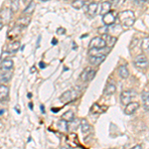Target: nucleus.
I'll list each match as a JSON object with an SVG mask.
<instances>
[{
  "label": "nucleus",
  "mask_w": 149,
  "mask_h": 149,
  "mask_svg": "<svg viewBox=\"0 0 149 149\" xmlns=\"http://www.w3.org/2000/svg\"><path fill=\"white\" fill-rule=\"evenodd\" d=\"M39 66H40L41 69H45V68H46V64H45L44 62H40Z\"/></svg>",
  "instance_id": "nucleus-36"
},
{
  "label": "nucleus",
  "mask_w": 149,
  "mask_h": 149,
  "mask_svg": "<svg viewBox=\"0 0 149 149\" xmlns=\"http://www.w3.org/2000/svg\"><path fill=\"white\" fill-rule=\"evenodd\" d=\"M66 32V29H64V28H59L57 30V34H64V33Z\"/></svg>",
  "instance_id": "nucleus-34"
},
{
  "label": "nucleus",
  "mask_w": 149,
  "mask_h": 149,
  "mask_svg": "<svg viewBox=\"0 0 149 149\" xmlns=\"http://www.w3.org/2000/svg\"><path fill=\"white\" fill-rule=\"evenodd\" d=\"M29 107H30V109H32L33 105H32V103H31V102H30V103H29Z\"/></svg>",
  "instance_id": "nucleus-44"
},
{
  "label": "nucleus",
  "mask_w": 149,
  "mask_h": 149,
  "mask_svg": "<svg viewBox=\"0 0 149 149\" xmlns=\"http://www.w3.org/2000/svg\"><path fill=\"white\" fill-rule=\"evenodd\" d=\"M32 1H33V0H23L24 4H25L26 6H27L28 4H30V3H31V2H32Z\"/></svg>",
  "instance_id": "nucleus-37"
},
{
  "label": "nucleus",
  "mask_w": 149,
  "mask_h": 149,
  "mask_svg": "<svg viewBox=\"0 0 149 149\" xmlns=\"http://www.w3.org/2000/svg\"><path fill=\"white\" fill-rule=\"evenodd\" d=\"M115 19H116V13L114 11H109L104 15H102V22L107 26L114 24Z\"/></svg>",
  "instance_id": "nucleus-3"
},
{
  "label": "nucleus",
  "mask_w": 149,
  "mask_h": 149,
  "mask_svg": "<svg viewBox=\"0 0 149 149\" xmlns=\"http://www.w3.org/2000/svg\"><path fill=\"white\" fill-rule=\"evenodd\" d=\"M19 47H20V42L19 41H13L10 44L8 45L7 49H8V52L11 53V54H14L19 50Z\"/></svg>",
  "instance_id": "nucleus-16"
},
{
  "label": "nucleus",
  "mask_w": 149,
  "mask_h": 149,
  "mask_svg": "<svg viewBox=\"0 0 149 149\" xmlns=\"http://www.w3.org/2000/svg\"><path fill=\"white\" fill-rule=\"evenodd\" d=\"M21 28H22V27L16 25L15 27H13L12 29H10V31H9L8 34H7V36H8V39L9 40L16 39V38H17L18 36L21 34Z\"/></svg>",
  "instance_id": "nucleus-9"
},
{
  "label": "nucleus",
  "mask_w": 149,
  "mask_h": 149,
  "mask_svg": "<svg viewBox=\"0 0 149 149\" xmlns=\"http://www.w3.org/2000/svg\"><path fill=\"white\" fill-rule=\"evenodd\" d=\"M86 1H88V0H74L73 2V4H72V6H73L74 9H81V7H84Z\"/></svg>",
  "instance_id": "nucleus-29"
},
{
  "label": "nucleus",
  "mask_w": 149,
  "mask_h": 149,
  "mask_svg": "<svg viewBox=\"0 0 149 149\" xmlns=\"http://www.w3.org/2000/svg\"><path fill=\"white\" fill-rule=\"evenodd\" d=\"M141 49L144 53H148L149 52V38L146 37L144 38L142 41V44H141Z\"/></svg>",
  "instance_id": "nucleus-30"
},
{
  "label": "nucleus",
  "mask_w": 149,
  "mask_h": 149,
  "mask_svg": "<svg viewBox=\"0 0 149 149\" xmlns=\"http://www.w3.org/2000/svg\"><path fill=\"white\" fill-rule=\"evenodd\" d=\"M136 43H138V38H134L133 40H132V42H131V46H130V48L132 49L133 47H135L136 46Z\"/></svg>",
  "instance_id": "nucleus-33"
},
{
  "label": "nucleus",
  "mask_w": 149,
  "mask_h": 149,
  "mask_svg": "<svg viewBox=\"0 0 149 149\" xmlns=\"http://www.w3.org/2000/svg\"><path fill=\"white\" fill-rule=\"evenodd\" d=\"M13 66L14 64L11 59H4L2 60L1 64H0V69H1V71H10L13 68Z\"/></svg>",
  "instance_id": "nucleus-10"
},
{
  "label": "nucleus",
  "mask_w": 149,
  "mask_h": 149,
  "mask_svg": "<svg viewBox=\"0 0 149 149\" xmlns=\"http://www.w3.org/2000/svg\"><path fill=\"white\" fill-rule=\"evenodd\" d=\"M35 7H36V4L34 2H31L30 4H28L27 6H26V9L23 11L24 15H28V16H31V14L34 13V10H35Z\"/></svg>",
  "instance_id": "nucleus-25"
},
{
  "label": "nucleus",
  "mask_w": 149,
  "mask_h": 149,
  "mask_svg": "<svg viewBox=\"0 0 149 149\" xmlns=\"http://www.w3.org/2000/svg\"><path fill=\"white\" fill-rule=\"evenodd\" d=\"M57 128H58V130L60 132H62V133H66V132L69 131L68 122L66 120H64V119H61V120H59L57 122Z\"/></svg>",
  "instance_id": "nucleus-14"
},
{
  "label": "nucleus",
  "mask_w": 149,
  "mask_h": 149,
  "mask_svg": "<svg viewBox=\"0 0 149 149\" xmlns=\"http://www.w3.org/2000/svg\"><path fill=\"white\" fill-rule=\"evenodd\" d=\"M141 100H142V102H143V105H144V109L146 111H148V109H149V93L148 92H143L142 95H141Z\"/></svg>",
  "instance_id": "nucleus-21"
},
{
  "label": "nucleus",
  "mask_w": 149,
  "mask_h": 149,
  "mask_svg": "<svg viewBox=\"0 0 149 149\" xmlns=\"http://www.w3.org/2000/svg\"><path fill=\"white\" fill-rule=\"evenodd\" d=\"M139 107V103L138 102H129L128 104L125 105V109H124V113L127 115H131L133 114Z\"/></svg>",
  "instance_id": "nucleus-8"
},
{
  "label": "nucleus",
  "mask_w": 149,
  "mask_h": 149,
  "mask_svg": "<svg viewBox=\"0 0 149 149\" xmlns=\"http://www.w3.org/2000/svg\"><path fill=\"white\" fill-rule=\"evenodd\" d=\"M107 47V46H105ZM100 48V49H95V48H93V49H90V55L91 56H107V54L110 51V48Z\"/></svg>",
  "instance_id": "nucleus-7"
},
{
  "label": "nucleus",
  "mask_w": 149,
  "mask_h": 149,
  "mask_svg": "<svg viewBox=\"0 0 149 149\" xmlns=\"http://www.w3.org/2000/svg\"><path fill=\"white\" fill-rule=\"evenodd\" d=\"M135 1L137 4H144V3H146L148 0H135Z\"/></svg>",
  "instance_id": "nucleus-35"
},
{
  "label": "nucleus",
  "mask_w": 149,
  "mask_h": 149,
  "mask_svg": "<svg viewBox=\"0 0 149 149\" xmlns=\"http://www.w3.org/2000/svg\"><path fill=\"white\" fill-rule=\"evenodd\" d=\"M12 16V10L9 8H4L3 10L0 12V18L2 19V21L5 22H9Z\"/></svg>",
  "instance_id": "nucleus-12"
},
{
  "label": "nucleus",
  "mask_w": 149,
  "mask_h": 149,
  "mask_svg": "<svg viewBox=\"0 0 149 149\" xmlns=\"http://www.w3.org/2000/svg\"><path fill=\"white\" fill-rule=\"evenodd\" d=\"M105 56H91L90 58V63L92 65H95V66H97V65H100L104 61Z\"/></svg>",
  "instance_id": "nucleus-19"
},
{
  "label": "nucleus",
  "mask_w": 149,
  "mask_h": 149,
  "mask_svg": "<svg viewBox=\"0 0 149 149\" xmlns=\"http://www.w3.org/2000/svg\"><path fill=\"white\" fill-rule=\"evenodd\" d=\"M116 91V86H115L114 84H109L107 86V88H104V95H113Z\"/></svg>",
  "instance_id": "nucleus-26"
},
{
  "label": "nucleus",
  "mask_w": 149,
  "mask_h": 149,
  "mask_svg": "<svg viewBox=\"0 0 149 149\" xmlns=\"http://www.w3.org/2000/svg\"><path fill=\"white\" fill-rule=\"evenodd\" d=\"M19 8V0H13V2L11 3L10 9L12 10V12H16Z\"/></svg>",
  "instance_id": "nucleus-31"
},
{
  "label": "nucleus",
  "mask_w": 149,
  "mask_h": 149,
  "mask_svg": "<svg viewBox=\"0 0 149 149\" xmlns=\"http://www.w3.org/2000/svg\"><path fill=\"white\" fill-rule=\"evenodd\" d=\"M110 9H111V4H110V2H109V1L102 2V5H100V14H102V15H104L105 13H107L109 11H110Z\"/></svg>",
  "instance_id": "nucleus-23"
},
{
  "label": "nucleus",
  "mask_w": 149,
  "mask_h": 149,
  "mask_svg": "<svg viewBox=\"0 0 149 149\" xmlns=\"http://www.w3.org/2000/svg\"><path fill=\"white\" fill-rule=\"evenodd\" d=\"M141 148H142V146L141 145H135L133 147V149H141Z\"/></svg>",
  "instance_id": "nucleus-39"
},
{
  "label": "nucleus",
  "mask_w": 149,
  "mask_h": 149,
  "mask_svg": "<svg viewBox=\"0 0 149 149\" xmlns=\"http://www.w3.org/2000/svg\"><path fill=\"white\" fill-rule=\"evenodd\" d=\"M73 98V93L71 91H67L66 93H64L63 95L60 97V100H61L63 103H68L72 100Z\"/></svg>",
  "instance_id": "nucleus-18"
},
{
  "label": "nucleus",
  "mask_w": 149,
  "mask_h": 149,
  "mask_svg": "<svg viewBox=\"0 0 149 149\" xmlns=\"http://www.w3.org/2000/svg\"><path fill=\"white\" fill-rule=\"evenodd\" d=\"M4 113V109H0V115Z\"/></svg>",
  "instance_id": "nucleus-43"
},
{
  "label": "nucleus",
  "mask_w": 149,
  "mask_h": 149,
  "mask_svg": "<svg viewBox=\"0 0 149 149\" xmlns=\"http://www.w3.org/2000/svg\"><path fill=\"white\" fill-rule=\"evenodd\" d=\"M104 110H107V107H100V104L95 103V104H93L92 107V109H91V112H92V113L98 114V113H102Z\"/></svg>",
  "instance_id": "nucleus-24"
},
{
  "label": "nucleus",
  "mask_w": 149,
  "mask_h": 149,
  "mask_svg": "<svg viewBox=\"0 0 149 149\" xmlns=\"http://www.w3.org/2000/svg\"><path fill=\"white\" fill-rule=\"evenodd\" d=\"M31 72H32V73H33V72H35V67H32V70H31Z\"/></svg>",
  "instance_id": "nucleus-45"
},
{
  "label": "nucleus",
  "mask_w": 149,
  "mask_h": 149,
  "mask_svg": "<svg viewBox=\"0 0 149 149\" xmlns=\"http://www.w3.org/2000/svg\"><path fill=\"white\" fill-rule=\"evenodd\" d=\"M3 26H4V24L2 23V22H0V30H1V29L3 28Z\"/></svg>",
  "instance_id": "nucleus-42"
},
{
  "label": "nucleus",
  "mask_w": 149,
  "mask_h": 149,
  "mask_svg": "<svg viewBox=\"0 0 149 149\" xmlns=\"http://www.w3.org/2000/svg\"><path fill=\"white\" fill-rule=\"evenodd\" d=\"M134 97H135V93L133 92H131V91H125V92H123L120 95V102L122 104L126 105L129 102H132Z\"/></svg>",
  "instance_id": "nucleus-5"
},
{
  "label": "nucleus",
  "mask_w": 149,
  "mask_h": 149,
  "mask_svg": "<svg viewBox=\"0 0 149 149\" xmlns=\"http://www.w3.org/2000/svg\"><path fill=\"white\" fill-rule=\"evenodd\" d=\"M59 110H60V109H57V107H53L52 109L53 112H57V111H59Z\"/></svg>",
  "instance_id": "nucleus-38"
},
{
  "label": "nucleus",
  "mask_w": 149,
  "mask_h": 149,
  "mask_svg": "<svg viewBox=\"0 0 149 149\" xmlns=\"http://www.w3.org/2000/svg\"><path fill=\"white\" fill-rule=\"evenodd\" d=\"M56 43H57V40H56V39H53V41H52V44H53V45H55V44H56Z\"/></svg>",
  "instance_id": "nucleus-41"
},
{
  "label": "nucleus",
  "mask_w": 149,
  "mask_h": 149,
  "mask_svg": "<svg viewBox=\"0 0 149 149\" xmlns=\"http://www.w3.org/2000/svg\"><path fill=\"white\" fill-rule=\"evenodd\" d=\"M62 119L66 120L67 122L72 121L73 119H74V113L72 110H69V111H66L65 113L62 115Z\"/></svg>",
  "instance_id": "nucleus-27"
},
{
  "label": "nucleus",
  "mask_w": 149,
  "mask_h": 149,
  "mask_svg": "<svg viewBox=\"0 0 149 149\" xmlns=\"http://www.w3.org/2000/svg\"><path fill=\"white\" fill-rule=\"evenodd\" d=\"M80 126H81V132L83 133H88L91 130V125H90V123L88 122V120H86V118H83L81 120V123H80Z\"/></svg>",
  "instance_id": "nucleus-20"
},
{
  "label": "nucleus",
  "mask_w": 149,
  "mask_h": 149,
  "mask_svg": "<svg viewBox=\"0 0 149 149\" xmlns=\"http://www.w3.org/2000/svg\"><path fill=\"white\" fill-rule=\"evenodd\" d=\"M118 20L120 24L123 27L128 28L131 27L135 22V15L131 10H125L121 13H119L118 15Z\"/></svg>",
  "instance_id": "nucleus-1"
},
{
  "label": "nucleus",
  "mask_w": 149,
  "mask_h": 149,
  "mask_svg": "<svg viewBox=\"0 0 149 149\" xmlns=\"http://www.w3.org/2000/svg\"><path fill=\"white\" fill-rule=\"evenodd\" d=\"M8 95H9L8 86H3V85H0V102L6 100V98L8 97Z\"/></svg>",
  "instance_id": "nucleus-17"
},
{
  "label": "nucleus",
  "mask_w": 149,
  "mask_h": 149,
  "mask_svg": "<svg viewBox=\"0 0 149 149\" xmlns=\"http://www.w3.org/2000/svg\"><path fill=\"white\" fill-rule=\"evenodd\" d=\"M95 76V71L92 68H86L81 74V80L83 81H92Z\"/></svg>",
  "instance_id": "nucleus-4"
},
{
  "label": "nucleus",
  "mask_w": 149,
  "mask_h": 149,
  "mask_svg": "<svg viewBox=\"0 0 149 149\" xmlns=\"http://www.w3.org/2000/svg\"><path fill=\"white\" fill-rule=\"evenodd\" d=\"M134 66L137 69L144 71L148 68V59L144 55H139L134 59Z\"/></svg>",
  "instance_id": "nucleus-2"
},
{
  "label": "nucleus",
  "mask_w": 149,
  "mask_h": 149,
  "mask_svg": "<svg viewBox=\"0 0 149 149\" xmlns=\"http://www.w3.org/2000/svg\"><path fill=\"white\" fill-rule=\"evenodd\" d=\"M97 32L100 33V34H107V32H109V28H107V26L105 25V26H103V27H100L98 28V30H97Z\"/></svg>",
  "instance_id": "nucleus-32"
},
{
  "label": "nucleus",
  "mask_w": 149,
  "mask_h": 149,
  "mask_svg": "<svg viewBox=\"0 0 149 149\" xmlns=\"http://www.w3.org/2000/svg\"><path fill=\"white\" fill-rule=\"evenodd\" d=\"M105 46H107L105 41L100 37L93 38L90 43V49H93V48H95V49H100V48H103Z\"/></svg>",
  "instance_id": "nucleus-6"
},
{
  "label": "nucleus",
  "mask_w": 149,
  "mask_h": 149,
  "mask_svg": "<svg viewBox=\"0 0 149 149\" xmlns=\"http://www.w3.org/2000/svg\"><path fill=\"white\" fill-rule=\"evenodd\" d=\"M31 22V16H28V15H24L23 17L19 18L16 22V25L20 26V27H27V26L30 24Z\"/></svg>",
  "instance_id": "nucleus-13"
},
{
  "label": "nucleus",
  "mask_w": 149,
  "mask_h": 149,
  "mask_svg": "<svg viewBox=\"0 0 149 149\" xmlns=\"http://www.w3.org/2000/svg\"><path fill=\"white\" fill-rule=\"evenodd\" d=\"M41 1H47V0H41Z\"/></svg>",
  "instance_id": "nucleus-46"
},
{
  "label": "nucleus",
  "mask_w": 149,
  "mask_h": 149,
  "mask_svg": "<svg viewBox=\"0 0 149 149\" xmlns=\"http://www.w3.org/2000/svg\"><path fill=\"white\" fill-rule=\"evenodd\" d=\"M45 107H44V105H41V110H42V112L43 113H45Z\"/></svg>",
  "instance_id": "nucleus-40"
},
{
  "label": "nucleus",
  "mask_w": 149,
  "mask_h": 149,
  "mask_svg": "<svg viewBox=\"0 0 149 149\" xmlns=\"http://www.w3.org/2000/svg\"><path fill=\"white\" fill-rule=\"evenodd\" d=\"M97 3L92 2L88 7V14L91 16V17H93V16L97 14Z\"/></svg>",
  "instance_id": "nucleus-22"
},
{
  "label": "nucleus",
  "mask_w": 149,
  "mask_h": 149,
  "mask_svg": "<svg viewBox=\"0 0 149 149\" xmlns=\"http://www.w3.org/2000/svg\"><path fill=\"white\" fill-rule=\"evenodd\" d=\"M103 38L102 39L105 41V44H107V46H109V48H111L112 46H114L115 42L117 41V38L115 37V36H110L107 33V34H103Z\"/></svg>",
  "instance_id": "nucleus-11"
},
{
  "label": "nucleus",
  "mask_w": 149,
  "mask_h": 149,
  "mask_svg": "<svg viewBox=\"0 0 149 149\" xmlns=\"http://www.w3.org/2000/svg\"><path fill=\"white\" fill-rule=\"evenodd\" d=\"M118 74H119V76H120V78H122V79H127L129 77V72L125 66L119 67Z\"/></svg>",
  "instance_id": "nucleus-28"
},
{
  "label": "nucleus",
  "mask_w": 149,
  "mask_h": 149,
  "mask_svg": "<svg viewBox=\"0 0 149 149\" xmlns=\"http://www.w3.org/2000/svg\"><path fill=\"white\" fill-rule=\"evenodd\" d=\"M12 73L10 71H1L0 72V83L3 84L6 81H10Z\"/></svg>",
  "instance_id": "nucleus-15"
}]
</instances>
